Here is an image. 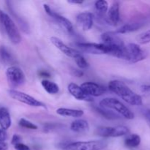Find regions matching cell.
Segmentation results:
<instances>
[{
    "label": "cell",
    "mask_w": 150,
    "mask_h": 150,
    "mask_svg": "<svg viewBox=\"0 0 150 150\" xmlns=\"http://www.w3.org/2000/svg\"><path fill=\"white\" fill-rule=\"evenodd\" d=\"M108 89L130 105H142L143 104L142 97L120 81H111L108 83Z\"/></svg>",
    "instance_id": "obj_1"
},
{
    "label": "cell",
    "mask_w": 150,
    "mask_h": 150,
    "mask_svg": "<svg viewBox=\"0 0 150 150\" xmlns=\"http://www.w3.org/2000/svg\"><path fill=\"white\" fill-rule=\"evenodd\" d=\"M100 105L103 108H107V109L114 110L117 111V114H120L127 120H133L134 119V114L123 104L121 101L115 98H104L100 102Z\"/></svg>",
    "instance_id": "obj_2"
},
{
    "label": "cell",
    "mask_w": 150,
    "mask_h": 150,
    "mask_svg": "<svg viewBox=\"0 0 150 150\" xmlns=\"http://www.w3.org/2000/svg\"><path fill=\"white\" fill-rule=\"evenodd\" d=\"M0 21L4 26L9 39L13 44H18L21 41V36L13 19L6 13L0 10Z\"/></svg>",
    "instance_id": "obj_3"
},
{
    "label": "cell",
    "mask_w": 150,
    "mask_h": 150,
    "mask_svg": "<svg viewBox=\"0 0 150 150\" xmlns=\"http://www.w3.org/2000/svg\"><path fill=\"white\" fill-rule=\"evenodd\" d=\"M107 146V142L103 140L76 142L64 144L63 150H102Z\"/></svg>",
    "instance_id": "obj_4"
},
{
    "label": "cell",
    "mask_w": 150,
    "mask_h": 150,
    "mask_svg": "<svg viewBox=\"0 0 150 150\" xmlns=\"http://www.w3.org/2000/svg\"><path fill=\"white\" fill-rule=\"evenodd\" d=\"M7 81L12 87H18L24 84L26 76L23 70L16 66L9 67L6 70Z\"/></svg>",
    "instance_id": "obj_5"
},
{
    "label": "cell",
    "mask_w": 150,
    "mask_h": 150,
    "mask_svg": "<svg viewBox=\"0 0 150 150\" xmlns=\"http://www.w3.org/2000/svg\"><path fill=\"white\" fill-rule=\"evenodd\" d=\"M8 94L13 99L16 100L26 104L28 105L33 107H42L43 108H46L45 104L42 103L40 101L38 100L33 97L29 95L28 94L24 93V92L15 90V89H10V90H8Z\"/></svg>",
    "instance_id": "obj_6"
},
{
    "label": "cell",
    "mask_w": 150,
    "mask_h": 150,
    "mask_svg": "<svg viewBox=\"0 0 150 150\" xmlns=\"http://www.w3.org/2000/svg\"><path fill=\"white\" fill-rule=\"evenodd\" d=\"M81 88L87 96L99 97L106 92V88L94 82H85L82 83Z\"/></svg>",
    "instance_id": "obj_7"
},
{
    "label": "cell",
    "mask_w": 150,
    "mask_h": 150,
    "mask_svg": "<svg viewBox=\"0 0 150 150\" xmlns=\"http://www.w3.org/2000/svg\"><path fill=\"white\" fill-rule=\"evenodd\" d=\"M76 45L83 52L92 54H105V45L95 42H76Z\"/></svg>",
    "instance_id": "obj_8"
},
{
    "label": "cell",
    "mask_w": 150,
    "mask_h": 150,
    "mask_svg": "<svg viewBox=\"0 0 150 150\" xmlns=\"http://www.w3.org/2000/svg\"><path fill=\"white\" fill-rule=\"evenodd\" d=\"M44 10H45V13L50 16L51 17H52L53 18L55 19L57 22L59 23V24L61 25L63 28L65 29V30H67V32L72 33L73 32V23H71L70 21H69L67 18L64 17L62 16H60L58 13H55L54 11H53L51 9V7H49V5L46 4H43Z\"/></svg>",
    "instance_id": "obj_9"
},
{
    "label": "cell",
    "mask_w": 150,
    "mask_h": 150,
    "mask_svg": "<svg viewBox=\"0 0 150 150\" xmlns=\"http://www.w3.org/2000/svg\"><path fill=\"white\" fill-rule=\"evenodd\" d=\"M126 47H127L129 54H130V61L131 62H139L145 59L146 57H147V54L146 51L142 49V48L138 44L131 42V43H129Z\"/></svg>",
    "instance_id": "obj_10"
},
{
    "label": "cell",
    "mask_w": 150,
    "mask_h": 150,
    "mask_svg": "<svg viewBox=\"0 0 150 150\" xmlns=\"http://www.w3.org/2000/svg\"><path fill=\"white\" fill-rule=\"evenodd\" d=\"M93 14L84 12L79 14L76 17V24L83 31H88L93 26Z\"/></svg>",
    "instance_id": "obj_11"
},
{
    "label": "cell",
    "mask_w": 150,
    "mask_h": 150,
    "mask_svg": "<svg viewBox=\"0 0 150 150\" xmlns=\"http://www.w3.org/2000/svg\"><path fill=\"white\" fill-rule=\"evenodd\" d=\"M51 42H52L53 45H55L59 51H61L63 54H65L67 57L75 58V57H77L79 54H80V53H79L77 50L67 46V45H66L65 43H64L59 38H57V37H51Z\"/></svg>",
    "instance_id": "obj_12"
},
{
    "label": "cell",
    "mask_w": 150,
    "mask_h": 150,
    "mask_svg": "<svg viewBox=\"0 0 150 150\" xmlns=\"http://www.w3.org/2000/svg\"><path fill=\"white\" fill-rule=\"evenodd\" d=\"M103 43L108 46H123L124 42L115 32H107L101 35Z\"/></svg>",
    "instance_id": "obj_13"
},
{
    "label": "cell",
    "mask_w": 150,
    "mask_h": 150,
    "mask_svg": "<svg viewBox=\"0 0 150 150\" xmlns=\"http://www.w3.org/2000/svg\"><path fill=\"white\" fill-rule=\"evenodd\" d=\"M67 89H68L70 95L75 98L76 99L79 100H83V101H88V102H92L93 101V99L91 97L87 96L84 92H83L81 86L77 85L76 83H70L67 86Z\"/></svg>",
    "instance_id": "obj_14"
},
{
    "label": "cell",
    "mask_w": 150,
    "mask_h": 150,
    "mask_svg": "<svg viewBox=\"0 0 150 150\" xmlns=\"http://www.w3.org/2000/svg\"><path fill=\"white\" fill-rule=\"evenodd\" d=\"M120 19V4L119 2L115 1L111 4V7L108 10V14H107V21L109 24L115 26L119 23Z\"/></svg>",
    "instance_id": "obj_15"
},
{
    "label": "cell",
    "mask_w": 150,
    "mask_h": 150,
    "mask_svg": "<svg viewBox=\"0 0 150 150\" xmlns=\"http://www.w3.org/2000/svg\"><path fill=\"white\" fill-rule=\"evenodd\" d=\"M12 120L10 112L4 107L0 108V127L6 130L11 126Z\"/></svg>",
    "instance_id": "obj_16"
},
{
    "label": "cell",
    "mask_w": 150,
    "mask_h": 150,
    "mask_svg": "<svg viewBox=\"0 0 150 150\" xmlns=\"http://www.w3.org/2000/svg\"><path fill=\"white\" fill-rule=\"evenodd\" d=\"M70 129L76 133H83L89 130V125L87 121L81 119L73 121L70 125Z\"/></svg>",
    "instance_id": "obj_17"
},
{
    "label": "cell",
    "mask_w": 150,
    "mask_h": 150,
    "mask_svg": "<svg viewBox=\"0 0 150 150\" xmlns=\"http://www.w3.org/2000/svg\"><path fill=\"white\" fill-rule=\"evenodd\" d=\"M57 113L60 116L63 117H70L78 118V117H81L83 115V111L81 110L72 109V108H59L57 110Z\"/></svg>",
    "instance_id": "obj_18"
},
{
    "label": "cell",
    "mask_w": 150,
    "mask_h": 150,
    "mask_svg": "<svg viewBox=\"0 0 150 150\" xmlns=\"http://www.w3.org/2000/svg\"><path fill=\"white\" fill-rule=\"evenodd\" d=\"M143 26V23H126V24L123 25L121 27L119 28L117 31H116V34H126L130 33V32H136V31L139 30L142 26Z\"/></svg>",
    "instance_id": "obj_19"
},
{
    "label": "cell",
    "mask_w": 150,
    "mask_h": 150,
    "mask_svg": "<svg viewBox=\"0 0 150 150\" xmlns=\"http://www.w3.org/2000/svg\"><path fill=\"white\" fill-rule=\"evenodd\" d=\"M41 84H42L44 89L48 93L51 94V95H55V94L58 93L59 91V87L57 83H54V82L50 81L48 80L42 81Z\"/></svg>",
    "instance_id": "obj_20"
},
{
    "label": "cell",
    "mask_w": 150,
    "mask_h": 150,
    "mask_svg": "<svg viewBox=\"0 0 150 150\" xmlns=\"http://www.w3.org/2000/svg\"><path fill=\"white\" fill-rule=\"evenodd\" d=\"M97 112L99 113L100 115L104 117L108 120H116V119H120V116L118 114L112 111H110L109 109L103 108V107H96L95 108Z\"/></svg>",
    "instance_id": "obj_21"
},
{
    "label": "cell",
    "mask_w": 150,
    "mask_h": 150,
    "mask_svg": "<svg viewBox=\"0 0 150 150\" xmlns=\"http://www.w3.org/2000/svg\"><path fill=\"white\" fill-rule=\"evenodd\" d=\"M125 144L127 147L135 148L141 144V137L138 134H132L125 141Z\"/></svg>",
    "instance_id": "obj_22"
},
{
    "label": "cell",
    "mask_w": 150,
    "mask_h": 150,
    "mask_svg": "<svg viewBox=\"0 0 150 150\" xmlns=\"http://www.w3.org/2000/svg\"><path fill=\"white\" fill-rule=\"evenodd\" d=\"M0 57L1 60L7 64H10L14 60L11 53L5 46H3V45L0 47Z\"/></svg>",
    "instance_id": "obj_23"
},
{
    "label": "cell",
    "mask_w": 150,
    "mask_h": 150,
    "mask_svg": "<svg viewBox=\"0 0 150 150\" xmlns=\"http://www.w3.org/2000/svg\"><path fill=\"white\" fill-rule=\"evenodd\" d=\"M97 133L98 136L104 138H113L114 133V127H99L97 129Z\"/></svg>",
    "instance_id": "obj_24"
},
{
    "label": "cell",
    "mask_w": 150,
    "mask_h": 150,
    "mask_svg": "<svg viewBox=\"0 0 150 150\" xmlns=\"http://www.w3.org/2000/svg\"><path fill=\"white\" fill-rule=\"evenodd\" d=\"M95 6L97 12L100 15H104L108 11V4L105 0H99V1H97L95 2Z\"/></svg>",
    "instance_id": "obj_25"
},
{
    "label": "cell",
    "mask_w": 150,
    "mask_h": 150,
    "mask_svg": "<svg viewBox=\"0 0 150 150\" xmlns=\"http://www.w3.org/2000/svg\"><path fill=\"white\" fill-rule=\"evenodd\" d=\"M129 132L128 128L125 126H117L114 127V133H113V138L120 137V136H125Z\"/></svg>",
    "instance_id": "obj_26"
},
{
    "label": "cell",
    "mask_w": 150,
    "mask_h": 150,
    "mask_svg": "<svg viewBox=\"0 0 150 150\" xmlns=\"http://www.w3.org/2000/svg\"><path fill=\"white\" fill-rule=\"evenodd\" d=\"M137 40L139 43L142 45H145L150 42V29L140 34L137 37Z\"/></svg>",
    "instance_id": "obj_27"
},
{
    "label": "cell",
    "mask_w": 150,
    "mask_h": 150,
    "mask_svg": "<svg viewBox=\"0 0 150 150\" xmlns=\"http://www.w3.org/2000/svg\"><path fill=\"white\" fill-rule=\"evenodd\" d=\"M74 59L76 61V63L78 65V67H80L81 69H86L89 67V63H88V62L85 59L84 57L81 54H79L77 57H75Z\"/></svg>",
    "instance_id": "obj_28"
},
{
    "label": "cell",
    "mask_w": 150,
    "mask_h": 150,
    "mask_svg": "<svg viewBox=\"0 0 150 150\" xmlns=\"http://www.w3.org/2000/svg\"><path fill=\"white\" fill-rule=\"evenodd\" d=\"M18 124L21 127H24V128L26 129H30V130H37L38 129V126L36 125H35L34 123L31 122L30 121H28V120H25L23 118L21 119Z\"/></svg>",
    "instance_id": "obj_29"
},
{
    "label": "cell",
    "mask_w": 150,
    "mask_h": 150,
    "mask_svg": "<svg viewBox=\"0 0 150 150\" xmlns=\"http://www.w3.org/2000/svg\"><path fill=\"white\" fill-rule=\"evenodd\" d=\"M14 147L16 150H31L30 148H29V146H26V144H22V143L17 144L15 145Z\"/></svg>",
    "instance_id": "obj_30"
},
{
    "label": "cell",
    "mask_w": 150,
    "mask_h": 150,
    "mask_svg": "<svg viewBox=\"0 0 150 150\" xmlns=\"http://www.w3.org/2000/svg\"><path fill=\"white\" fill-rule=\"evenodd\" d=\"M21 137L19 135L15 134V135H13V138H12L11 144L15 146V145L17 144L21 143Z\"/></svg>",
    "instance_id": "obj_31"
},
{
    "label": "cell",
    "mask_w": 150,
    "mask_h": 150,
    "mask_svg": "<svg viewBox=\"0 0 150 150\" xmlns=\"http://www.w3.org/2000/svg\"><path fill=\"white\" fill-rule=\"evenodd\" d=\"M7 135L4 130L0 128V142H4V141L7 139Z\"/></svg>",
    "instance_id": "obj_32"
},
{
    "label": "cell",
    "mask_w": 150,
    "mask_h": 150,
    "mask_svg": "<svg viewBox=\"0 0 150 150\" xmlns=\"http://www.w3.org/2000/svg\"><path fill=\"white\" fill-rule=\"evenodd\" d=\"M143 115L150 124V108H146L143 111Z\"/></svg>",
    "instance_id": "obj_33"
},
{
    "label": "cell",
    "mask_w": 150,
    "mask_h": 150,
    "mask_svg": "<svg viewBox=\"0 0 150 150\" xmlns=\"http://www.w3.org/2000/svg\"><path fill=\"white\" fill-rule=\"evenodd\" d=\"M39 76L40 77H43V78H49L51 76L50 73H48V71L46 70H40L39 72Z\"/></svg>",
    "instance_id": "obj_34"
},
{
    "label": "cell",
    "mask_w": 150,
    "mask_h": 150,
    "mask_svg": "<svg viewBox=\"0 0 150 150\" xmlns=\"http://www.w3.org/2000/svg\"><path fill=\"white\" fill-rule=\"evenodd\" d=\"M141 90L145 93H150V85H142L141 86Z\"/></svg>",
    "instance_id": "obj_35"
},
{
    "label": "cell",
    "mask_w": 150,
    "mask_h": 150,
    "mask_svg": "<svg viewBox=\"0 0 150 150\" xmlns=\"http://www.w3.org/2000/svg\"><path fill=\"white\" fill-rule=\"evenodd\" d=\"M8 149V145L4 142H0V150H7Z\"/></svg>",
    "instance_id": "obj_36"
},
{
    "label": "cell",
    "mask_w": 150,
    "mask_h": 150,
    "mask_svg": "<svg viewBox=\"0 0 150 150\" xmlns=\"http://www.w3.org/2000/svg\"><path fill=\"white\" fill-rule=\"evenodd\" d=\"M74 74L76 76H78V77H81L83 75V73L81 71V70H74Z\"/></svg>",
    "instance_id": "obj_37"
},
{
    "label": "cell",
    "mask_w": 150,
    "mask_h": 150,
    "mask_svg": "<svg viewBox=\"0 0 150 150\" xmlns=\"http://www.w3.org/2000/svg\"><path fill=\"white\" fill-rule=\"evenodd\" d=\"M69 3L70 4H81L83 2V1H76V0H69L68 1Z\"/></svg>",
    "instance_id": "obj_38"
}]
</instances>
